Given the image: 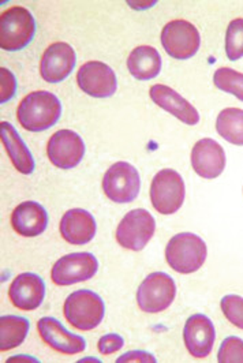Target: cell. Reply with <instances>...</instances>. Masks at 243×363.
Returning <instances> with one entry per match:
<instances>
[{
  "label": "cell",
  "mask_w": 243,
  "mask_h": 363,
  "mask_svg": "<svg viewBox=\"0 0 243 363\" xmlns=\"http://www.w3.org/2000/svg\"><path fill=\"white\" fill-rule=\"evenodd\" d=\"M208 249L201 236L181 233L169 239L166 247V259L175 272L190 274L201 269L205 262Z\"/></svg>",
  "instance_id": "2"
},
{
  "label": "cell",
  "mask_w": 243,
  "mask_h": 363,
  "mask_svg": "<svg viewBox=\"0 0 243 363\" xmlns=\"http://www.w3.org/2000/svg\"><path fill=\"white\" fill-rule=\"evenodd\" d=\"M116 362H148L154 363L156 362V358L149 354V352H145V351H129L126 354H123L122 357H119L116 359Z\"/></svg>",
  "instance_id": "31"
},
{
  "label": "cell",
  "mask_w": 243,
  "mask_h": 363,
  "mask_svg": "<svg viewBox=\"0 0 243 363\" xmlns=\"http://www.w3.org/2000/svg\"><path fill=\"white\" fill-rule=\"evenodd\" d=\"M38 330L43 342L60 354L77 355L86 348V342L82 336L69 332L54 317L40 318Z\"/></svg>",
  "instance_id": "16"
},
{
  "label": "cell",
  "mask_w": 243,
  "mask_h": 363,
  "mask_svg": "<svg viewBox=\"0 0 243 363\" xmlns=\"http://www.w3.org/2000/svg\"><path fill=\"white\" fill-rule=\"evenodd\" d=\"M0 138L16 169L23 175H30L36 167L35 159L16 128L9 122H1Z\"/></svg>",
  "instance_id": "21"
},
{
  "label": "cell",
  "mask_w": 243,
  "mask_h": 363,
  "mask_svg": "<svg viewBox=\"0 0 243 363\" xmlns=\"http://www.w3.org/2000/svg\"><path fill=\"white\" fill-rule=\"evenodd\" d=\"M63 313L73 327L88 332L101 324L106 314V305L101 296L94 291L78 290L66 298Z\"/></svg>",
  "instance_id": "4"
},
{
  "label": "cell",
  "mask_w": 243,
  "mask_h": 363,
  "mask_svg": "<svg viewBox=\"0 0 243 363\" xmlns=\"http://www.w3.org/2000/svg\"><path fill=\"white\" fill-rule=\"evenodd\" d=\"M213 84L217 89L235 96L243 103L242 73L230 67H220L213 74Z\"/></svg>",
  "instance_id": "25"
},
{
  "label": "cell",
  "mask_w": 243,
  "mask_h": 363,
  "mask_svg": "<svg viewBox=\"0 0 243 363\" xmlns=\"http://www.w3.org/2000/svg\"><path fill=\"white\" fill-rule=\"evenodd\" d=\"M140 189V174L130 163L118 162L104 174L103 191L115 203H130L138 197Z\"/></svg>",
  "instance_id": "8"
},
{
  "label": "cell",
  "mask_w": 243,
  "mask_h": 363,
  "mask_svg": "<svg viewBox=\"0 0 243 363\" xmlns=\"http://www.w3.org/2000/svg\"><path fill=\"white\" fill-rule=\"evenodd\" d=\"M14 231L25 238L41 235L48 227V213L45 208L36 201H25L19 203L11 215Z\"/></svg>",
  "instance_id": "20"
},
{
  "label": "cell",
  "mask_w": 243,
  "mask_h": 363,
  "mask_svg": "<svg viewBox=\"0 0 243 363\" xmlns=\"http://www.w3.org/2000/svg\"><path fill=\"white\" fill-rule=\"evenodd\" d=\"M216 130L227 143L243 146V109H223L216 119Z\"/></svg>",
  "instance_id": "24"
},
{
  "label": "cell",
  "mask_w": 243,
  "mask_h": 363,
  "mask_svg": "<svg viewBox=\"0 0 243 363\" xmlns=\"http://www.w3.org/2000/svg\"><path fill=\"white\" fill-rule=\"evenodd\" d=\"M30 323L21 315L0 317V350L10 351L22 345L29 333Z\"/></svg>",
  "instance_id": "23"
},
{
  "label": "cell",
  "mask_w": 243,
  "mask_h": 363,
  "mask_svg": "<svg viewBox=\"0 0 243 363\" xmlns=\"http://www.w3.org/2000/svg\"><path fill=\"white\" fill-rule=\"evenodd\" d=\"M77 84L79 89L91 97L108 99L118 89L116 74L103 62H86L77 73Z\"/></svg>",
  "instance_id": "11"
},
{
  "label": "cell",
  "mask_w": 243,
  "mask_h": 363,
  "mask_svg": "<svg viewBox=\"0 0 243 363\" xmlns=\"http://www.w3.org/2000/svg\"><path fill=\"white\" fill-rule=\"evenodd\" d=\"M185 194V182L175 169L159 171L150 183L152 206L164 216L174 215L182 208Z\"/></svg>",
  "instance_id": "5"
},
{
  "label": "cell",
  "mask_w": 243,
  "mask_h": 363,
  "mask_svg": "<svg viewBox=\"0 0 243 363\" xmlns=\"http://www.w3.org/2000/svg\"><path fill=\"white\" fill-rule=\"evenodd\" d=\"M36 33V21L32 13L21 6L6 10L0 17V47L7 52L26 48Z\"/></svg>",
  "instance_id": "3"
},
{
  "label": "cell",
  "mask_w": 243,
  "mask_h": 363,
  "mask_svg": "<svg viewBox=\"0 0 243 363\" xmlns=\"http://www.w3.org/2000/svg\"><path fill=\"white\" fill-rule=\"evenodd\" d=\"M128 69L138 81H149L162 72V56L150 45H140L128 57Z\"/></svg>",
  "instance_id": "22"
},
{
  "label": "cell",
  "mask_w": 243,
  "mask_h": 363,
  "mask_svg": "<svg viewBox=\"0 0 243 363\" xmlns=\"http://www.w3.org/2000/svg\"><path fill=\"white\" fill-rule=\"evenodd\" d=\"M176 296V284L174 279L164 272H153L140 284L137 290L138 308L156 314L169 309Z\"/></svg>",
  "instance_id": "6"
},
{
  "label": "cell",
  "mask_w": 243,
  "mask_h": 363,
  "mask_svg": "<svg viewBox=\"0 0 243 363\" xmlns=\"http://www.w3.org/2000/svg\"><path fill=\"white\" fill-rule=\"evenodd\" d=\"M125 345V339L118 333H108L100 337L97 343V350L101 355H111L119 351Z\"/></svg>",
  "instance_id": "30"
},
{
  "label": "cell",
  "mask_w": 243,
  "mask_h": 363,
  "mask_svg": "<svg viewBox=\"0 0 243 363\" xmlns=\"http://www.w3.org/2000/svg\"><path fill=\"white\" fill-rule=\"evenodd\" d=\"M183 340L188 354L197 359L210 355L216 340V330L212 320L205 314H193L183 328Z\"/></svg>",
  "instance_id": "14"
},
{
  "label": "cell",
  "mask_w": 243,
  "mask_h": 363,
  "mask_svg": "<svg viewBox=\"0 0 243 363\" xmlns=\"http://www.w3.org/2000/svg\"><path fill=\"white\" fill-rule=\"evenodd\" d=\"M149 96L157 107L167 111L185 125L194 126L200 122V113L196 107L167 85H153L150 88Z\"/></svg>",
  "instance_id": "18"
},
{
  "label": "cell",
  "mask_w": 243,
  "mask_h": 363,
  "mask_svg": "<svg viewBox=\"0 0 243 363\" xmlns=\"http://www.w3.org/2000/svg\"><path fill=\"white\" fill-rule=\"evenodd\" d=\"M225 55L231 62L243 57V18L230 22L225 33Z\"/></svg>",
  "instance_id": "26"
},
{
  "label": "cell",
  "mask_w": 243,
  "mask_h": 363,
  "mask_svg": "<svg viewBox=\"0 0 243 363\" xmlns=\"http://www.w3.org/2000/svg\"><path fill=\"white\" fill-rule=\"evenodd\" d=\"M156 231L154 218L145 209H132L120 220L115 238L116 242L131 252H141Z\"/></svg>",
  "instance_id": "7"
},
{
  "label": "cell",
  "mask_w": 243,
  "mask_h": 363,
  "mask_svg": "<svg viewBox=\"0 0 243 363\" xmlns=\"http://www.w3.org/2000/svg\"><path fill=\"white\" fill-rule=\"evenodd\" d=\"M162 45L166 52L178 60H187L198 52L201 36L198 29L185 19L169 22L162 30Z\"/></svg>",
  "instance_id": "9"
},
{
  "label": "cell",
  "mask_w": 243,
  "mask_h": 363,
  "mask_svg": "<svg viewBox=\"0 0 243 363\" xmlns=\"http://www.w3.org/2000/svg\"><path fill=\"white\" fill-rule=\"evenodd\" d=\"M9 298L17 309L33 311L45 298V283L36 273H21L9 289Z\"/></svg>",
  "instance_id": "17"
},
{
  "label": "cell",
  "mask_w": 243,
  "mask_h": 363,
  "mask_svg": "<svg viewBox=\"0 0 243 363\" xmlns=\"http://www.w3.org/2000/svg\"><path fill=\"white\" fill-rule=\"evenodd\" d=\"M190 160L198 177L204 179H216L225 171V149L212 138H203L193 146Z\"/></svg>",
  "instance_id": "15"
},
{
  "label": "cell",
  "mask_w": 243,
  "mask_h": 363,
  "mask_svg": "<svg viewBox=\"0 0 243 363\" xmlns=\"http://www.w3.org/2000/svg\"><path fill=\"white\" fill-rule=\"evenodd\" d=\"M0 77H1V91H0V103H9L16 91H17V79L14 74L11 73L9 69L1 67L0 69Z\"/></svg>",
  "instance_id": "29"
},
{
  "label": "cell",
  "mask_w": 243,
  "mask_h": 363,
  "mask_svg": "<svg viewBox=\"0 0 243 363\" xmlns=\"http://www.w3.org/2000/svg\"><path fill=\"white\" fill-rule=\"evenodd\" d=\"M98 271V261L92 253L81 252L63 255L52 267L51 280L54 284L66 287L91 280Z\"/></svg>",
  "instance_id": "10"
},
{
  "label": "cell",
  "mask_w": 243,
  "mask_h": 363,
  "mask_svg": "<svg viewBox=\"0 0 243 363\" xmlns=\"http://www.w3.org/2000/svg\"><path fill=\"white\" fill-rule=\"evenodd\" d=\"M48 160L60 169L75 168L85 156V144L73 130H59L51 135L47 145Z\"/></svg>",
  "instance_id": "12"
},
{
  "label": "cell",
  "mask_w": 243,
  "mask_h": 363,
  "mask_svg": "<svg viewBox=\"0 0 243 363\" xmlns=\"http://www.w3.org/2000/svg\"><path fill=\"white\" fill-rule=\"evenodd\" d=\"M62 115V104L51 91H38L26 94L19 103V125L30 133H41L55 126Z\"/></svg>",
  "instance_id": "1"
},
{
  "label": "cell",
  "mask_w": 243,
  "mask_h": 363,
  "mask_svg": "<svg viewBox=\"0 0 243 363\" xmlns=\"http://www.w3.org/2000/svg\"><path fill=\"white\" fill-rule=\"evenodd\" d=\"M220 363H243V340L238 336H230L223 340L217 352Z\"/></svg>",
  "instance_id": "27"
},
{
  "label": "cell",
  "mask_w": 243,
  "mask_h": 363,
  "mask_svg": "<svg viewBox=\"0 0 243 363\" xmlns=\"http://www.w3.org/2000/svg\"><path fill=\"white\" fill-rule=\"evenodd\" d=\"M75 63L77 55L73 47L63 41L54 43L44 51L41 57V78L48 84H59L74 70Z\"/></svg>",
  "instance_id": "13"
},
{
  "label": "cell",
  "mask_w": 243,
  "mask_h": 363,
  "mask_svg": "<svg viewBox=\"0 0 243 363\" xmlns=\"http://www.w3.org/2000/svg\"><path fill=\"white\" fill-rule=\"evenodd\" d=\"M225 318L237 328L243 329V298L239 295H225L220 301Z\"/></svg>",
  "instance_id": "28"
},
{
  "label": "cell",
  "mask_w": 243,
  "mask_h": 363,
  "mask_svg": "<svg viewBox=\"0 0 243 363\" xmlns=\"http://www.w3.org/2000/svg\"><path fill=\"white\" fill-rule=\"evenodd\" d=\"M59 231L62 238L74 246H82L89 243L97 231L94 216L81 208L67 211L59 224Z\"/></svg>",
  "instance_id": "19"
}]
</instances>
